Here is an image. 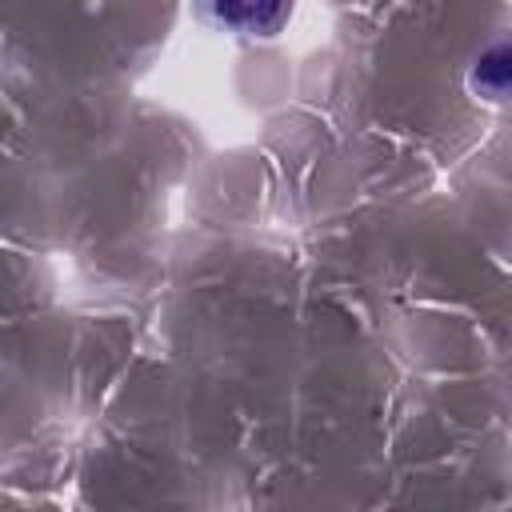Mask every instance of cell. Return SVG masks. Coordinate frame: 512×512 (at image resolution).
Masks as SVG:
<instances>
[{
	"mask_svg": "<svg viewBox=\"0 0 512 512\" xmlns=\"http://www.w3.org/2000/svg\"><path fill=\"white\" fill-rule=\"evenodd\" d=\"M216 16L244 32H272L284 24L292 0H212Z\"/></svg>",
	"mask_w": 512,
	"mask_h": 512,
	"instance_id": "1",
	"label": "cell"
},
{
	"mask_svg": "<svg viewBox=\"0 0 512 512\" xmlns=\"http://www.w3.org/2000/svg\"><path fill=\"white\" fill-rule=\"evenodd\" d=\"M484 76H488V88H492V92H504V84H508V52H504V48H492V52L480 60L476 80H484Z\"/></svg>",
	"mask_w": 512,
	"mask_h": 512,
	"instance_id": "2",
	"label": "cell"
}]
</instances>
